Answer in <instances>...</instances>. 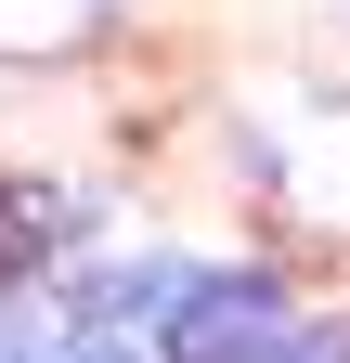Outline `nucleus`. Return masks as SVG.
I'll return each instance as SVG.
<instances>
[{
	"instance_id": "nucleus-2",
	"label": "nucleus",
	"mask_w": 350,
	"mask_h": 363,
	"mask_svg": "<svg viewBox=\"0 0 350 363\" xmlns=\"http://www.w3.org/2000/svg\"><path fill=\"white\" fill-rule=\"evenodd\" d=\"M117 0H0V52L13 65H65V52H91Z\"/></svg>"
},
{
	"instance_id": "nucleus-4",
	"label": "nucleus",
	"mask_w": 350,
	"mask_h": 363,
	"mask_svg": "<svg viewBox=\"0 0 350 363\" xmlns=\"http://www.w3.org/2000/svg\"><path fill=\"white\" fill-rule=\"evenodd\" d=\"M52 363H143V350H130V337H104V325H78V337H65Z\"/></svg>"
},
{
	"instance_id": "nucleus-5",
	"label": "nucleus",
	"mask_w": 350,
	"mask_h": 363,
	"mask_svg": "<svg viewBox=\"0 0 350 363\" xmlns=\"http://www.w3.org/2000/svg\"><path fill=\"white\" fill-rule=\"evenodd\" d=\"M286 363H350V325H298V350Z\"/></svg>"
},
{
	"instance_id": "nucleus-3",
	"label": "nucleus",
	"mask_w": 350,
	"mask_h": 363,
	"mask_svg": "<svg viewBox=\"0 0 350 363\" xmlns=\"http://www.w3.org/2000/svg\"><path fill=\"white\" fill-rule=\"evenodd\" d=\"M78 325H52V311H39V298H0V363H52Z\"/></svg>"
},
{
	"instance_id": "nucleus-1",
	"label": "nucleus",
	"mask_w": 350,
	"mask_h": 363,
	"mask_svg": "<svg viewBox=\"0 0 350 363\" xmlns=\"http://www.w3.org/2000/svg\"><path fill=\"white\" fill-rule=\"evenodd\" d=\"M298 325L273 298V272H195V298L169 311V363H286Z\"/></svg>"
}]
</instances>
